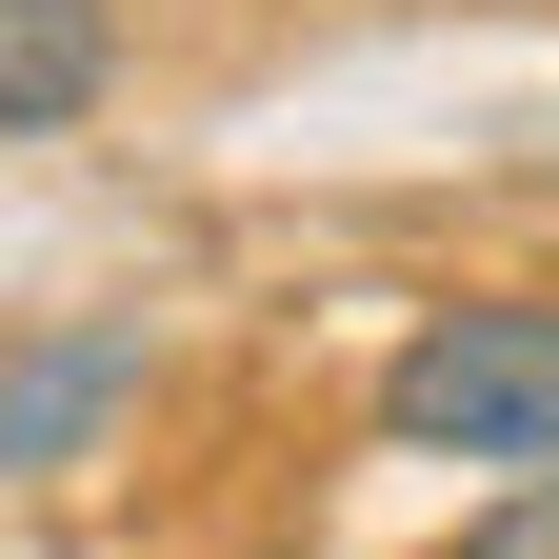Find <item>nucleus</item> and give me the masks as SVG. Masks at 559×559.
<instances>
[{
	"label": "nucleus",
	"instance_id": "nucleus-1",
	"mask_svg": "<svg viewBox=\"0 0 559 559\" xmlns=\"http://www.w3.org/2000/svg\"><path fill=\"white\" fill-rule=\"evenodd\" d=\"M380 440L400 460H559V300H419L400 360H380Z\"/></svg>",
	"mask_w": 559,
	"mask_h": 559
},
{
	"label": "nucleus",
	"instance_id": "nucleus-2",
	"mask_svg": "<svg viewBox=\"0 0 559 559\" xmlns=\"http://www.w3.org/2000/svg\"><path fill=\"white\" fill-rule=\"evenodd\" d=\"M120 400H140V320H40V340H0V479H60Z\"/></svg>",
	"mask_w": 559,
	"mask_h": 559
},
{
	"label": "nucleus",
	"instance_id": "nucleus-3",
	"mask_svg": "<svg viewBox=\"0 0 559 559\" xmlns=\"http://www.w3.org/2000/svg\"><path fill=\"white\" fill-rule=\"evenodd\" d=\"M100 81H120V0H0V140L100 120Z\"/></svg>",
	"mask_w": 559,
	"mask_h": 559
},
{
	"label": "nucleus",
	"instance_id": "nucleus-4",
	"mask_svg": "<svg viewBox=\"0 0 559 559\" xmlns=\"http://www.w3.org/2000/svg\"><path fill=\"white\" fill-rule=\"evenodd\" d=\"M440 559H559V460H539V479H520V500H500V520H460V539H440Z\"/></svg>",
	"mask_w": 559,
	"mask_h": 559
}]
</instances>
